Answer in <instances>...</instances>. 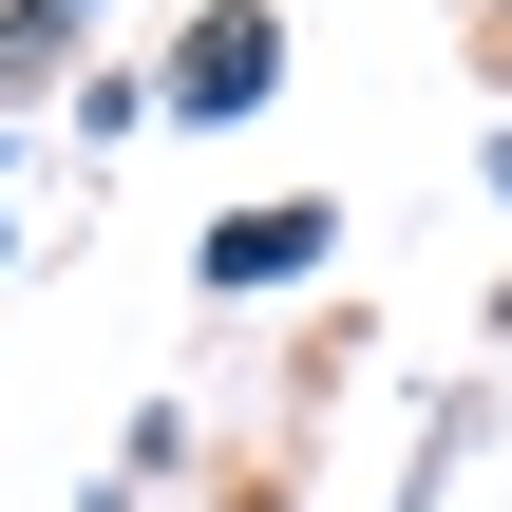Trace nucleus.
<instances>
[{"mask_svg": "<svg viewBox=\"0 0 512 512\" xmlns=\"http://www.w3.org/2000/svg\"><path fill=\"white\" fill-rule=\"evenodd\" d=\"M266 76H285V38H266V19H209V38L171 57V114H247Z\"/></svg>", "mask_w": 512, "mask_h": 512, "instance_id": "f257e3e1", "label": "nucleus"}, {"mask_svg": "<svg viewBox=\"0 0 512 512\" xmlns=\"http://www.w3.org/2000/svg\"><path fill=\"white\" fill-rule=\"evenodd\" d=\"M285 266H323V209H228L209 228V285H285Z\"/></svg>", "mask_w": 512, "mask_h": 512, "instance_id": "f03ea898", "label": "nucleus"}]
</instances>
